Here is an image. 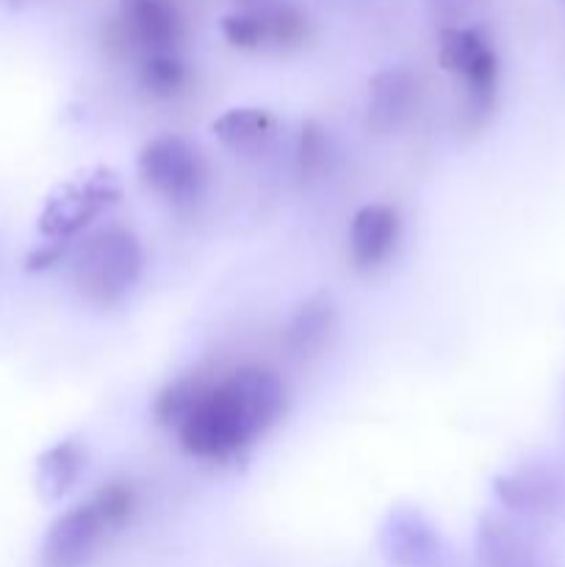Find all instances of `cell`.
Wrapping results in <instances>:
<instances>
[{"label": "cell", "mask_w": 565, "mask_h": 567, "mask_svg": "<svg viewBox=\"0 0 565 567\" xmlns=\"http://www.w3.org/2000/svg\"><path fill=\"white\" fill-rule=\"evenodd\" d=\"M286 413V385L269 365L247 363L205 380L197 402L177 424L183 452L203 463H230L260 441Z\"/></svg>", "instance_id": "cell-1"}, {"label": "cell", "mask_w": 565, "mask_h": 567, "mask_svg": "<svg viewBox=\"0 0 565 567\" xmlns=\"http://www.w3.org/2000/svg\"><path fill=\"white\" fill-rule=\"evenodd\" d=\"M144 269L138 238L125 227H100L89 233L72 255V280L83 302L94 308L120 305Z\"/></svg>", "instance_id": "cell-2"}, {"label": "cell", "mask_w": 565, "mask_h": 567, "mask_svg": "<svg viewBox=\"0 0 565 567\" xmlns=\"http://www.w3.org/2000/svg\"><path fill=\"white\" fill-rule=\"evenodd\" d=\"M438 64L463 86L465 122L485 125L499 97V55L491 37L480 25H458L438 31Z\"/></svg>", "instance_id": "cell-3"}, {"label": "cell", "mask_w": 565, "mask_h": 567, "mask_svg": "<svg viewBox=\"0 0 565 567\" xmlns=\"http://www.w3.org/2000/svg\"><path fill=\"white\" fill-rule=\"evenodd\" d=\"M120 199L122 181L114 169L100 166L86 175L72 177L44 199V208L39 214V236L44 241L72 244Z\"/></svg>", "instance_id": "cell-4"}, {"label": "cell", "mask_w": 565, "mask_h": 567, "mask_svg": "<svg viewBox=\"0 0 565 567\" xmlns=\"http://www.w3.org/2000/svg\"><path fill=\"white\" fill-rule=\"evenodd\" d=\"M142 186L175 208H186L208 183V164L203 150L183 133H161L150 138L136 158Z\"/></svg>", "instance_id": "cell-5"}, {"label": "cell", "mask_w": 565, "mask_h": 567, "mask_svg": "<svg viewBox=\"0 0 565 567\" xmlns=\"http://www.w3.org/2000/svg\"><path fill=\"white\" fill-rule=\"evenodd\" d=\"M377 546L393 567H454L452 546L435 524L410 504H397L377 529Z\"/></svg>", "instance_id": "cell-6"}, {"label": "cell", "mask_w": 565, "mask_h": 567, "mask_svg": "<svg viewBox=\"0 0 565 567\" xmlns=\"http://www.w3.org/2000/svg\"><path fill=\"white\" fill-rule=\"evenodd\" d=\"M493 496L507 513L524 518L557 515L565 509V471L543 463L521 465L493 480Z\"/></svg>", "instance_id": "cell-7"}, {"label": "cell", "mask_w": 565, "mask_h": 567, "mask_svg": "<svg viewBox=\"0 0 565 567\" xmlns=\"http://www.w3.org/2000/svg\"><path fill=\"white\" fill-rule=\"evenodd\" d=\"M109 535V524L89 496L50 524L42 540V567H83Z\"/></svg>", "instance_id": "cell-8"}, {"label": "cell", "mask_w": 565, "mask_h": 567, "mask_svg": "<svg viewBox=\"0 0 565 567\" xmlns=\"http://www.w3.org/2000/svg\"><path fill=\"white\" fill-rule=\"evenodd\" d=\"M120 33L138 55L181 50L183 17L175 0H116Z\"/></svg>", "instance_id": "cell-9"}, {"label": "cell", "mask_w": 565, "mask_h": 567, "mask_svg": "<svg viewBox=\"0 0 565 567\" xmlns=\"http://www.w3.org/2000/svg\"><path fill=\"white\" fill-rule=\"evenodd\" d=\"M476 567H554L535 537L496 513H485L474 535Z\"/></svg>", "instance_id": "cell-10"}, {"label": "cell", "mask_w": 565, "mask_h": 567, "mask_svg": "<svg viewBox=\"0 0 565 567\" xmlns=\"http://www.w3.org/2000/svg\"><path fill=\"white\" fill-rule=\"evenodd\" d=\"M419 103V78L402 64L382 66L369 81L366 125L374 133L397 131Z\"/></svg>", "instance_id": "cell-11"}, {"label": "cell", "mask_w": 565, "mask_h": 567, "mask_svg": "<svg viewBox=\"0 0 565 567\" xmlns=\"http://www.w3.org/2000/svg\"><path fill=\"white\" fill-rule=\"evenodd\" d=\"M399 241V214L393 205L369 203L358 208L349 225V260L358 271L386 264Z\"/></svg>", "instance_id": "cell-12"}, {"label": "cell", "mask_w": 565, "mask_h": 567, "mask_svg": "<svg viewBox=\"0 0 565 567\" xmlns=\"http://www.w3.org/2000/svg\"><path fill=\"white\" fill-rule=\"evenodd\" d=\"M332 330H336V302H332V293L316 291L297 305L288 324L282 327V349L291 358L305 360L325 349Z\"/></svg>", "instance_id": "cell-13"}, {"label": "cell", "mask_w": 565, "mask_h": 567, "mask_svg": "<svg viewBox=\"0 0 565 567\" xmlns=\"http://www.w3.org/2000/svg\"><path fill=\"white\" fill-rule=\"evenodd\" d=\"M210 131H214L216 142L233 153H258V150L269 147L271 138L280 131V122L266 109L236 105V109H227L225 114L216 116Z\"/></svg>", "instance_id": "cell-14"}, {"label": "cell", "mask_w": 565, "mask_h": 567, "mask_svg": "<svg viewBox=\"0 0 565 567\" xmlns=\"http://www.w3.org/2000/svg\"><path fill=\"white\" fill-rule=\"evenodd\" d=\"M86 468V446L78 437H64L37 457V491L42 502L55 504L70 496Z\"/></svg>", "instance_id": "cell-15"}, {"label": "cell", "mask_w": 565, "mask_h": 567, "mask_svg": "<svg viewBox=\"0 0 565 567\" xmlns=\"http://www.w3.org/2000/svg\"><path fill=\"white\" fill-rule=\"evenodd\" d=\"M138 86L155 100H175L192 83V70L181 50H164V53H147L136 59Z\"/></svg>", "instance_id": "cell-16"}, {"label": "cell", "mask_w": 565, "mask_h": 567, "mask_svg": "<svg viewBox=\"0 0 565 567\" xmlns=\"http://www.w3.org/2000/svg\"><path fill=\"white\" fill-rule=\"evenodd\" d=\"M205 380H208V377L186 374V377H177V380L166 382V385L158 391V396L153 399L155 424L166 426V430H177V424L186 419V413L192 410V404L197 402Z\"/></svg>", "instance_id": "cell-17"}, {"label": "cell", "mask_w": 565, "mask_h": 567, "mask_svg": "<svg viewBox=\"0 0 565 567\" xmlns=\"http://www.w3.org/2000/svg\"><path fill=\"white\" fill-rule=\"evenodd\" d=\"M92 502L97 504L100 515L109 524L111 535L122 532L133 520L138 509V491L131 480H109L92 493Z\"/></svg>", "instance_id": "cell-18"}, {"label": "cell", "mask_w": 565, "mask_h": 567, "mask_svg": "<svg viewBox=\"0 0 565 567\" xmlns=\"http://www.w3.org/2000/svg\"><path fill=\"white\" fill-rule=\"evenodd\" d=\"M330 136H327L325 125H319L316 120L302 122V131L297 138V172L305 181H314V177L325 175V169L330 166Z\"/></svg>", "instance_id": "cell-19"}, {"label": "cell", "mask_w": 565, "mask_h": 567, "mask_svg": "<svg viewBox=\"0 0 565 567\" xmlns=\"http://www.w3.org/2000/svg\"><path fill=\"white\" fill-rule=\"evenodd\" d=\"M222 37L230 48L238 50H264L266 48V31L264 20H260L258 9H236L230 14L222 17L219 22Z\"/></svg>", "instance_id": "cell-20"}, {"label": "cell", "mask_w": 565, "mask_h": 567, "mask_svg": "<svg viewBox=\"0 0 565 567\" xmlns=\"http://www.w3.org/2000/svg\"><path fill=\"white\" fill-rule=\"evenodd\" d=\"M480 0H427V11H430L432 22L438 25V31L443 28H458V25H469L471 11L476 9Z\"/></svg>", "instance_id": "cell-21"}, {"label": "cell", "mask_w": 565, "mask_h": 567, "mask_svg": "<svg viewBox=\"0 0 565 567\" xmlns=\"http://www.w3.org/2000/svg\"><path fill=\"white\" fill-rule=\"evenodd\" d=\"M269 3H275V0H236L238 9H264Z\"/></svg>", "instance_id": "cell-22"}]
</instances>
